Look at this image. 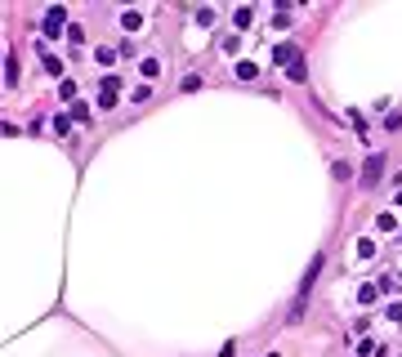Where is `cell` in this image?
<instances>
[{
  "label": "cell",
  "mask_w": 402,
  "mask_h": 357,
  "mask_svg": "<svg viewBox=\"0 0 402 357\" xmlns=\"http://www.w3.org/2000/svg\"><path fill=\"white\" fill-rule=\"evenodd\" d=\"M58 27H63V9H49L45 14V32H58Z\"/></svg>",
  "instance_id": "cell-1"
},
{
  "label": "cell",
  "mask_w": 402,
  "mask_h": 357,
  "mask_svg": "<svg viewBox=\"0 0 402 357\" xmlns=\"http://www.w3.org/2000/svg\"><path fill=\"white\" fill-rule=\"evenodd\" d=\"M273 58H277V63H291V58H295V45H277V54H273Z\"/></svg>",
  "instance_id": "cell-2"
},
{
  "label": "cell",
  "mask_w": 402,
  "mask_h": 357,
  "mask_svg": "<svg viewBox=\"0 0 402 357\" xmlns=\"http://www.w3.org/2000/svg\"><path fill=\"white\" fill-rule=\"evenodd\" d=\"M237 76H241V81H255V76H259V67H255V63H241V67H237Z\"/></svg>",
  "instance_id": "cell-3"
},
{
  "label": "cell",
  "mask_w": 402,
  "mask_h": 357,
  "mask_svg": "<svg viewBox=\"0 0 402 357\" xmlns=\"http://www.w3.org/2000/svg\"><path fill=\"white\" fill-rule=\"evenodd\" d=\"M380 170H384V161H380V157H371V161H367V179H371V183H375V174H380Z\"/></svg>",
  "instance_id": "cell-4"
},
{
  "label": "cell",
  "mask_w": 402,
  "mask_h": 357,
  "mask_svg": "<svg viewBox=\"0 0 402 357\" xmlns=\"http://www.w3.org/2000/svg\"><path fill=\"white\" fill-rule=\"evenodd\" d=\"M268 357H277V353H268Z\"/></svg>",
  "instance_id": "cell-5"
}]
</instances>
